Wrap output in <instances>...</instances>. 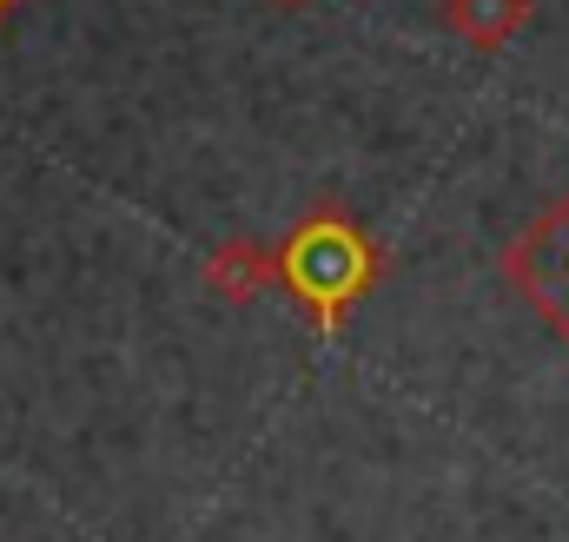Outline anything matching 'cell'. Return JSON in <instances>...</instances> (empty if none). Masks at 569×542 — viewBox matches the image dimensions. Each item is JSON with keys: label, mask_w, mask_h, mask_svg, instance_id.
Instances as JSON below:
<instances>
[{"label": "cell", "mask_w": 569, "mask_h": 542, "mask_svg": "<svg viewBox=\"0 0 569 542\" xmlns=\"http://www.w3.org/2000/svg\"><path fill=\"white\" fill-rule=\"evenodd\" d=\"M371 278H378V245L365 239V225L345 205L298 219V232L279 245V284L305 304L318 338H338L345 311L371 291Z\"/></svg>", "instance_id": "6da1fadb"}, {"label": "cell", "mask_w": 569, "mask_h": 542, "mask_svg": "<svg viewBox=\"0 0 569 542\" xmlns=\"http://www.w3.org/2000/svg\"><path fill=\"white\" fill-rule=\"evenodd\" d=\"M279 7H305V0H279Z\"/></svg>", "instance_id": "8992f818"}, {"label": "cell", "mask_w": 569, "mask_h": 542, "mask_svg": "<svg viewBox=\"0 0 569 542\" xmlns=\"http://www.w3.org/2000/svg\"><path fill=\"white\" fill-rule=\"evenodd\" d=\"M206 278H212V291H226L232 304H246L252 291L279 284V252H272V245H252V239H226V245L206 259Z\"/></svg>", "instance_id": "277c9868"}, {"label": "cell", "mask_w": 569, "mask_h": 542, "mask_svg": "<svg viewBox=\"0 0 569 542\" xmlns=\"http://www.w3.org/2000/svg\"><path fill=\"white\" fill-rule=\"evenodd\" d=\"M530 13H537V0H443V27L457 40L483 47V53L503 47V40H517L530 27Z\"/></svg>", "instance_id": "3957f363"}, {"label": "cell", "mask_w": 569, "mask_h": 542, "mask_svg": "<svg viewBox=\"0 0 569 542\" xmlns=\"http://www.w3.org/2000/svg\"><path fill=\"white\" fill-rule=\"evenodd\" d=\"M13 7H20V0H0V20H7V13H13Z\"/></svg>", "instance_id": "5b68a950"}, {"label": "cell", "mask_w": 569, "mask_h": 542, "mask_svg": "<svg viewBox=\"0 0 569 542\" xmlns=\"http://www.w3.org/2000/svg\"><path fill=\"white\" fill-rule=\"evenodd\" d=\"M503 271H510V284L530 298V311L569 344V192L550 199V205L517 232V245L503 252Z\"/></svg>", "instance_id": "7a4b0ae2"}]
</instances>
